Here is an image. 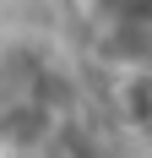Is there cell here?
I'll return each instance as SVG.
<instances>
[{
	"mask_svg": "<svg viewBox=\"0 0 152 158\" xmlns=\"http://www.w3.org/2000/svg\"><path fill=\"white\" fill-rule=\"evenodd\" d=\"M114 27H147L152 22V0H92Z\"/></svg>",
	"mask_w": 152,
	"mask_h": 158,
	"instance_id": "cell-1",
	"label": "cell"
}]
</instances>
